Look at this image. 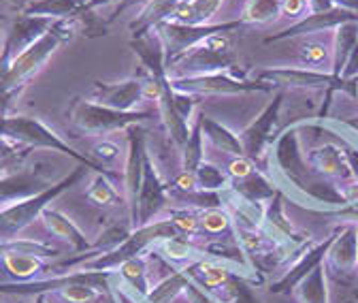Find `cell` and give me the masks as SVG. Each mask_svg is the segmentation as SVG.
I'll return each instance as SVG.
<instances>
[{"label":"cell","mask_w":358,"mask_h":303,"mask_svg":"<svg viewBox=\"0 0 358 303\" xmlns=\"http://www.w3.org/2000/svg\"><path fill=\"white\" fill-rule=\"evenodd\" d=\"M79 30V24L75 17L71 20H56L54 26L45 32L43 36H38L30 48H26L0 77V94H3L7 101H11L13 97L20 94V90L24 85L45 66L60 45L69 43L75 32Z\"/></svg>","instance_id":"1"},{"label":"cell","mask_w":358,"mask_h":303,"mask_svg":"<svg viewBox=\"0 0 358 303\" xmlns=\"http://www.w3.org/2000/svg\"><path fill=\"white\" fill-rule=\"evenodd\" d=\"M0 137H5L26 150L32 148H41V150H52V152H60L64 156H71L73 160H77L79 164L87 167L94 173H105V176L113 178L117 182V178L111 171H107L105 167H101L96 160L90 158V154H81L75 148H71L56 131L41 122L38 118H30V115H0Z\"/></svg>","instance_id":"2"},{"label":"cell","mask_w":358,"mask_h":303,"mask_svg":"<svg viewBox=\"0 0 358 303\" xmlns=\"http://www.w3.org/2000/svg\"><path fill=\"white\" fill-rule=\"evenodd\" d=\"M85 171H87V167L79 164L73 173H69L66 178H62L60 182H56L48 190H43V192H38V195H34L30 199L11 203V205L0 209V244L17 239L30 225H34V220L41 218L43 209L50 207V203L56 197H60L64 190H69L81 178H85Z\"/></svg>","instance_id":"3"},{"label":"cell","mask_w":358,"mask_h":303,"mask_svg":"<svg viewBox=\"0 0 358 303\" xmlns=\"http://www.w3.org/2000/svg\"><path fill=\"white\" fill-rule=\"evenodd\" d=\"M231 32H217L209 38L201 41L192 50L177 56L173 62L166 64V75L171 77H192V75H211L231 71L235 64L231 52Z\"/></svg>","instance_id":"4"},{"label":"cell","mask_w":358,"mask_h":303,"mask_svg":"<svg viewBox=\"0 0 358 303\" xmlns=\"http://www.w3.org/2000/svg\"><path fill=\"white\" fill-rule=\"evenodd\" d=\"M152 118L150 111H120L94 101L73 99L69 107V120L79 133L85 135H109L113 131H128L130 126H139Z\"/></svg>","instance_id":"5"},{"label":"cell","mask_w":358,"mask_h":303,"mask_svg":"<svg viewBox=\"0 0 358 303\" xmlns=\"http://www.w3.org/2000/svg\"><path fill=\"white\" fill-rule=\"evenodd\" d=\"M50 254L54 256L58 250L17 237L0 244V265L13 282H32L43 278Z\"/></svg>","instance_id":"6"},{"label":"cell","mask_w":358,"mask_h":303,"mask_svg":"<svg viewBox=\"0 0 358 303\" xmlns=\"http://www.w3.org/2000/svg\"><path fill=\"white\" fill-rule=\"evenodd\" d=\"M243 26V22H224V24H201V26H190V24H179V22H162L156 32L164 45V60L166 64L173 62L177 56H182L184 52L192 50L194 45H199L201 41L209 38L211 34L217 32H233L239 30Z\"/></svg>","instance_id":"7"},{"label":"cell","mask_w":358,"mask_h":303,"mask_svg":"<svg viewBox=\"0 0 358 303\" xmlns=\"http://www.w3.org/2000/svg\"><path fill=\"white\" fill-rule=\"evenodd\" d=\"M260 81H271L275 85H286V88L296 90H343L350 97H358V81L343 79L333 73H322L316 69H273L258 75Z\"/></svg>","instance_id":"8"},{"label":"cell","mask_w":358,"mask_h":303,"mask_svg":"<svg viewBox=\"0 0 358 303\" xmlns=\"http://www.w3.org/2000/svg\"><path fill=\"white\" fill-rule=\"evenodd\" d=\"M175 92L203 97V94H239V92H271L273 83L268 81H239L227 73L211 75H192V77H169Z\"/></svg>","instance_id":"9"},{"label":"cell","mask_w":358,"mask_h":303,"mask_svg":"<svg viewBox=\"0 0 358 303\" xmlns=\"http://www.w3.org/2000/svg\"><path fill=\"white\" fill-rule=\"evenodd\" d=\"M54 184V171L45 162L24 167L17 171H0V209L11 203L30 199Z\"/></svg>","instance_id":"10"},{"label":"cell","mask_w":358,"mask_h":303,"mask_svg":"<svg viewBox=\"0 0 358 303\" xmlns=\"http://www.w3.org/2000/svg\"><path fill=\"white\" fill-rule=\"evenodd\" d=\"M324 261V267L343 282L358 274V231L354 225L343 227L335 233Z\"/></svg>","instance_id":"11"},{"label":"cell","mask_w":358,"mask_h":303,"mask_svg":"<svg viewBox=\"0 0 358 303\" xmlns=\"http://www.w3.org/2000/svg\"><path fill=\"white\" fill-rule=\"evenodd\" d=\"M348 22H358V13L348 11V9H339V7H333L329 11H318V13H307L305 17H301L299 22H294L286 30L268 36L264 43H275V41L303 36V34L320 32V30H331V28L335 30V28H339L341 24H348Z\"/></svg>","instance_id":"12"},{"label":"cell","mask_w":358,"mask_h":303,"mask_svg":"<svg viewBox=\"0 0 358 303\" xmlns=\"http://www.w3.org/2000/svg\"><path fill=\"white\" fill-rule=\"evenodd\" d=\"M282 94L273 99V103H268V107L245 128L241 133V143L245 150V156L256 160L262 156L264 146L273 139V128L280 120V109H282Z\"/></svg>","instance_id":"13"},{"label":"cell","mask_w":358,"mask_h":303,"mask_svg":"<svg viewBox=\"0 0 358 303\" xmlns=\"http://www.w3.org/2000/svg\"><path fill=\"white\" fill-rule=\"evenodd\" d=\"M92 101L111 109L120 111H134L143 97V81L141 79H128L122 83H105V81H94L92 88Z\"/></svg>","instance_id":"14"},{"label":"cell","mask_w":358,"mask_h":303,"mask_svg":"<svg viewBox=\"0 0 358 303\" xmlns=\"http://www.w3.org/2000/svg\"><path fill=\"white\" fill-rule=\"evenodd\" d=\"M278 169L284 173L288 180H292L294 184H301V180L307 173V162L299 150V126H290L278 137L275 141V150H273Z\"/></svg>","instance_id":"15"},{"label":"cell","mask_w":358,"mask_h":303,"mask_svg":"<svg viewBox=\"0 0 358 303\" xmlns=\"http://www.w3.org/2000/svg\"><path fill=\"white\" fill-rule=\"evenodd\" d=\"M305 162L313 173H318V176H322L327 180H333L335 184L341 182V180L354 178L352 176V167H350L348 156H345V150L337 148V146H331V143L311 150L305 156Z\"/></svg>","instance_id":"16"},{"label":"cell","mask_w":358,"mask_h":303,"mask_svg":"<svg viewBox=\"0 0 358 303\" xmlns=\"http://www.w3.org/2000/svg\"><path fill=\"white\" fill-rule=\"evenodd\" d=\"M333 237H335V235H331L324 244H318L316 248H311V250L305 248L303 252H299V254H296V261L288 267V272H286L275 284H271V290H273V293L292 290L303 278H307L318 265H322V263H324V258H327V252H329V248H331V244H333Z\"/></svg>","instance_id":"17"},{"label":"cell","mask_w":358,"mask_h":303,"mask_svg":"<svg viewBox=\"0 0 358 303\" xmlns=\"http://www.w3.org/2000/svg\"><path fill=\"white\" fill-rule=\"evenodd\" d=\"M38 220H41L45 233L56 237L62 244H66L73 252H87L90 250L87 237L81 233V229L69 218L66 213H62L58 209H52V207H45Z\"/></svg>","instance_id":"18"},{"label":"cell","mask_w":358,"mask_h":303,"mask_svg":"<svg viewBox=\"0 0 358 303\" xmlns=\"http://www.w3.org/2000/svg\"><path fill=\"white\" fill-rule=\"evenodd\" d=\"M150 250L156 256L164 258L166 263H171V265H175L179 269H186L192 263L205 258V250L196 248V244L192 239H184V235L164 237V239L156 241Z\"/></svg>","instance_id":"19"},{"label":"cell","mask_w":358,"mask_h":303,"mask_svg":"<svg viewBox=\"0 0 358 303\" xmlns=\"http://www.w3.org/2000/svg\"><path fill=\"white\" fill-rule=\"evenodd\" d=\"M184 0H150V3L141 9V13L130 22V34L132 38H139L156 30L162 22L173 20L177 7Z\"/></svg>","instance_id":"20"},{"label":"cell","mask_w":358,"mask_h":303,"mask_svg":"<svg viewBox=\"0 0 358 303\" xmlns=\"http://www.w3.org/2000/svg\"><path fill=\"white\" fill-rule=\"evenodd\" d=\"M201 118V126H203V135L205 139L220 152L229 154V156H245L241 137L233 135L229 128H224L222 124H217L215 120L207 118L205 113L199 115Z\"/></svg>","instance_id":"21"},{"label":"cell","mask_w":358,"mask_h":303,"mask_svg":"<svg viewBox=\"0 0 358 303\" xmlns=\"http://www.w3.org/2000/svg\"><path fill=\"white\" fill-rule=\"evenodd\" d=\"M85 3L87 0H32L22 9V13L50 20H71L83 9Z\"/></svg>","instance_id":"22"},{"label":"cell","mask_w":358,"mask_h":303,"mask_svg":"<svg viewBox=\"0 0 358 303\" xmlns=\"http://www.w3.org/2000/svg\"><path fill=\"white\" fill-rule=\"evenodd\" d=\"M117 278L137 295L145 297L148 290L152 288V280H150V269H148V256H134L128 258L126 263H122L115 269Z\"/></svg>","instance_id":"23"},{"label":"cell","mask_w":358,"mask_h":303,"mask_svg":"<svg viewBox=\"0 0 358 303\" xmlns=\"http://www.w3.org/2000/svg\"><path fill=\"white\" fill-rule=\"evenodd\" d=\"M188 284H190L188 274L184 269H177L175 274L154 282L143 301L145 303H173L179 295L186 293Z\"/></svg>","instance_id":"24"},{"label":"cell","mask_w":358,"mask_h":303,"mask_svg":"<svg viewBox=\"0 0 358 303\" xmlns=\"http://www.w3.org/2000/svg\"><path fill=\"white\" fill-rule=\"evenodd\" d=\"M294 299L299 303H329L327 267H324V263L318 265L307 278H303L294 286Z\"/></svg>","instance_id":"25"},{"label":"cell","mask_w":358,"mask_h":303,"mask_svg":"<svg viewBox=\"0 0 358 303\" xmlns=\"http://www.w3.org/2000/svg\"><path fill=\"white\" fill-rule=\"evenodd\" d=\"M85 199L103 209L117 207L120 203H126V197H120L117 182L109 176H105V173H96L92 184H90V188L85 190Z\"/></svg>","instance_id":"26"},{"label":"cell","mask_w":358,"mask_h":303,"mask_svg":"<svg viewBox=\"0 0 358 303\" xmlns=\"http://www.w3.org/2000/svg\"><path fill=\"white\" fill-rule=\"evenodd\" d=\"M222 0H188L177 7L173 22L179 24H190V26H201L207 24L220 9Z\"/></svg>","instance_id":"27"},{"label":"cell","mask_w":358,"mask_h":303,"mask_svg":"<svg viewBox=\"0 0 358 303\" xmlns=\"http://www.w3.org/2000/svg\"><path fill=\"white\" fill-rule=\"evenodd\" d=\"M358 41V22H348L335 28V50H333V75L341 77L345 62Z\"/></svg>","instance_id":"28"},{"label":"cell","mask_w":358,"mask_h":303,"mask_svg":"<svg viewBox=\"0 0 358 303\" xmlns=\"http://www.w3.org/2000/svg\"><path fill=\"white\" fill-rule=\"evenodd\" d=\"M235 231V218L227 207H207L201 209V233L209 237L229 235Z\"/></svg>","instance_id":"29"},{"label":"cell","mask_w":358,"mask_h":303,"mask_svg":"<svg viewBox=\"0 0 358 303\" xmlns=\"http://www.w3.org/2000/svg\"><path fill=\"white\" fill-rule=\"evenodd\" d=\"M203 160H205V135H203V126L199 118V122L190 126V137L186 146L182 148V171L194 173Z\"/></svg>","instance_id":"30"},{"label":"cell","mask_w":358,"mask_h":303,"mask_svg":"<svg viewBox=\"0 0 358 303\" xmlns=\"http://www.w3.org/2000/svg\"><path fill=\"white\" fill-rule=\"evenodd\" d=\"M280 13H282L280 0H245L241 22L243 24H266V22L278 20Z\"/></svg>","instance_id":"31"},{"label":"cell","mask_w":358,"mask_h":303,"mask_svg":"<svg viewBox=\"0 0 358 303\" xmlns=\"http://www.w3.org/2000/svg\"><path fill=\"white\" fill-rule=\"evenodd\" d=\"M166 218L171 220V225L175 227V231L179 235H184L188 239H196V235L201 233V211L188 209V207H179L169 211Z\"/></svg>","instance_id":"32"},{"label":"cell","mask_w":358,"mask_h":303,"mask_svg":"<svg viewBox=\"0 0 358 303\" xmlns=\"http://www.w3.org/2000/svg\"><path fill=\"white\" fill-rule=\"evenodd\" d=\"M194 173H196L199 188H201V190H207V192L224 190V188H227V186L231 184V180H229V176H227V171H222L217 164L207 162V160H203Z\"/></svg>","instance_id":"33"},{"label":"cell","mask_w":358,"mask_h":303,"mask_svg":"<svg viewBox=\"0 0 358 303\" xmlns=\"http://www.w3.org/2000/svg\"><path fill=\"white\" fill-rule=\"evenodd\" d=\"M120 154H122V150H120V146H117L115 141L103 139V141H99V143L92 148V152H90V158L96 160L101 167H105V169L109 171V169L120 160Z\"/></svg>","instance_id":"34"},{"label":"cell","mask_w":358,"mask_h":303,"mask_svg":"<svg viewBox=\"0 0 358 303\" xmlns=\"http://www.w3.org/2000/svg\"><path fill=\"white\" fill-rule=\"evenodd\" d=\"M224 171H227L229 180L235 182V180H245L252 176V173H256V164L248 156H231V160L227 162V169Z\"/></svg>","instance_id":"35"},{"label":"cell","mask_w":358,"mask_h":303,"mask_svg":"<svg viewBox=\"0 0 358 303\" xmlns=\"http://www.w3.org/2000/svg\"><path fill=\"white\" fill-rule=\"evenodd\" d=\"M327 58H329V50L320 45V43H307V45L301 48V60L309 69H320V64H324Z\"/></svg>","instance_id":"36"},{"label":"cell","mask_w":358,"mask_h":303,"mask_svg":"<svg viewBox=\"0 0 358 303\" xmlns=\"http://www.w3.org/2000/svg\"><path fill=\"white\" fill-rule=\"evenodd\" d=\"M280 5H282V13H286L296 22L305 17V13L309 11V0H280Z\"/></svg>","instance_id":"37"},{"label":"cell","mask_w":358,"mask_h":303,"mask_svg":"<svg viewBox=\"0 0 358 303\" xmlns=\"http://www.w3.org/2000/svg\"><path fill=\"white\" fill-rule=\"evenodd\" d=\"M341 77L343 79H356L358 77V41H356V45H354L348 62H345V69H343Z\"/></svg>","instance_id":"38"},{"label":"cell","mask_w":358,"mask_h":303,"mask_svg":"<svg viewBox=\"0 0 358 303\" xmlns=\"http://www.w3.org/2000/svg\"><path fill=\"white\" fill-rule=\"evenodd\" d=\"M329 9H333V0H309V13L329 11Z\"/></svg>","instance_id":"39"},{"label":"cell","mask_w":358,"mask_h":303,"mask_svg":"<svg viewBox=\"0 0 358 303\" xmlns=\"http://www.w3.org/2000/svg\"><path fill=\"white\" fill-rule=\"evenodd\" d=\"M333 7H339V9H348V11L358 13V0H333Z\"/></svg>","instance_id":"40"},{"label":"cell","mask_w":358,"mask_h":303,"mask_svg":"<svg viewBox=\"0 0 358 303\" xmlns=\"http://www.w3.org/2000/svg\"><path fill=\"white\" fill-rule=\"evenodd\" d=\"M11 162H0V171H5V167H9Z\"/></svg>","instance_id":"41"},{"label":"cell","mask_w":358,"mask_h":303,"mask_svg":"<svg viewBox=\"0 0 358 303\" xmlns=\"http://www.w3.org/2000/svg\"><path fill=\"white\" fill-rule=\"evenodd\" d=\"M11 3H13V5H22V3H24V0H11Z\"/></svg>","instance_id":"42"},{"label":"cell","mask_w":358,"mask_h":303,"mask_svg":"<svg viewBox=\"0 0 358 303\" xmlns=\"http://www.w3.org/2000/svg\"><path fill=\"white\" fill-rule=\"evenodd\" d=\"M356 231H358V225H356ZM356 297H358V290H356Z\"/></svg>","instance_id":"43"},{"label":"cell","mask_w":358,"mask_h":303,"mask_svg":"<svg viewBox=\"0 0 358 303\" xmlns=\"http://www.w3.org/2000/svg\"><path fill=\"white\" fill-rule=\"evenodd\" d=\"M350 303H358V301H350Z\"/></svg>","instance_id":"44"},{"label":"cell","mask_w":358,"mask_h":303,"mask_svg":"<svg viewBox=\"0 0 358 303\" xmlns=\"http://www.w3.org/2000/svg\"><path fill=\"white\" fill-rule=\"evenodd\" d=\"M184 3H188V0H184Z\"/></svg>","instance_id":"45"}]
</instances>
